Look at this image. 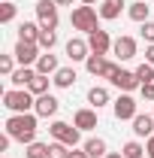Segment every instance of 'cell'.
<instances>
[{
  "instance_id": "6da1fadb",
  "label": "cell",
  "mask_w": 154,
  "mask_h": 158,
  "mask_svg": "<svg viewBox=\"0 0 154 158\" xmlns=\"http://www.w3.org/2000/svg\"><path fill=\"white\" fill-rule=\"evenodd\" d=\"M6 134L24 146H30L37 140V113H12L6 118Z\"/></svg>"
},
{
  "instance_id": "7a4b0ae2",
  "label": "cell",
  "mask_w": 154,
  "mask_h": 158,
  "mask_svg": "<svg viewBox=\"0 0 154 158\" xmlns=\"http://www.w3.org/2000/svg\"><path fill=\"white\" fill-rule=\"evenodd\" d=\"M3 106L12 113H30L37 106V100L27 88H9V91H3Z\"/></svg>"
},
{
  "instance_id": "3957f363",
  "label": "cell",
  "mask_w": 154,
  "mask_h": 158,
  "mask_svg": "<svg viewBox=\"0 0 154 158\" xmlns=\"http://www.w3.org/2000/svg\"><path fill=\"white\" fill-rule=\"evenodd\" d=\"M70 21H73L76 31L91 34V31H97V9H94V6H76L73 15H70Z\"/></svg>"
},
{
  "instance_id": "277c9868",
  "label": "cell",
  "mask_w": 154,
  "mask_h": 158,
  "mask_svg": "<svg viewBox=\"0 0 154 158\" xmlns=\"http://www.w3.org/2000/svg\"><path fill=\"white\" fill-rule=\"evenodd\" d=\"M37 19L42 31H55L58 27V3L55 0H39L37 3Z\"/></svg>"
},
{
  "instance_id": "5b68a950",
  "label": "cell",
  "mask_w": 154,
  "mask_h": 158,
  "mask_svg": "<svg viewBox=\"0 0 154 158\" xmlns=\"http://www.w3.org/2000/svg\"><path fill=\"white\" fill-rule=\"evenodd\" d=\"M52 137L58 140V143H67L70 149H76V143H79V128L76 125H67V122H52Z\"/></svg>"
},
{
  "instance_id": "8992f818",
  "label": "cell",
  "mask_w": 154,
  "mask_h": 158,
  "mask_svg": "<svg viewBox=\"0 0 154 158\" xmlns=\"http://www.w3.org/2000/svg\"><path fill=\"white\" fill-rule=\"evenodd\" d=\"M12 55H15V61H18L21 67H30V64L39 61V46H37V43H24V40H18Z\"/></svg>"
},
{
  "instance_id": "52a82bcc",
  "label": "cell",
  "mask_w": 154,
  "mask_h": 158,
  "mask_svg": "<svg viewBox=\"0 0 154 158\" xmlns=\"http://www.w3.org/2000/svg\"><path fill=\"white\" fill-rule=\"evenodd\" d=\"M112 43H115V40L109 37V31H100V27H97V31L88 34V46H91L94 55H106V52L112 49Z\"/></svg>"
},
{
  "instance_id": "ba28073f",
  "label": "cell",
  "mask_w": 154,
  "mask_h": 158,
  "mask_svg": "<svg viewBox=\"0 0 154 158\" xmlns=\"http://www.w3.org/2000/svg\"><path fill=\"white\" fill-rule=\"evenodd\" d=\"M136 116H139V113H136V100L130 98V94H121V98L115 100V118H121V122L130 118V122H133Z\"/></svg>"
},
{
  "instance_id": "9c48e42d",
  "label": "cell",
  "mask_w": 154,
  "mask_h": 158,
  "mask_svg": "<svg viewBox=\"0 0 154 158\" xmlns=\"http://www.w3.org/2000/svg\"><path fill=\"white\" fill-rule=\"evenodd\" d=\"M112 52H115L121 61L136 58V40H133V37H118L115 43H112Z\"/></svg>"
},
{
  "instance_id": "30bf717a",
  "label": "cell",
  "mask_w": 154,
  "mask_h": 158,
  "mask_svg": "<svg viewBox=\"0 0 154 158\" xmlns=\"http://www.w3.org/2000/svg\"><path fill=\"white\" fill-rule=\"evenodd\" d=\"M58 106H60V100L58 98H52V94H39L37 98V106H33V113L42 118H48V116H55L58 113Z\"/></svg>"
},
{
  "instance_id": "8fae6325",
  "label": "cell",
  "mask_w": 154,
  "mask_h": 158,
  "mask_svg": "<svg viewBox=\"0 0 154 158\" xmlns=\"http://www.w3.org/2000/svg\"><path fill=\"white\" fill-rule=\"evenodd\" d=\"M88 52H91L88 40H70L67 43V58L70 61H88Z\"/></svg>"
},
{
  "instance_id": "7c38bea8",
  "label": "cell",
  "mask_w": 154,
  "mask_h": 158,
  "mask_svg": "<svg viewBox=\"0 0 154 158\" xmlns=\"http://www.w3.org/2000/svg\"><path fill=\"white\" fill-rule=\"evenodd\" d=\"M73 125L79 131H94L97 128V110H79L73 116Z\"/></svg>"
},
{
  "instance_id": "4fadbf2b",
  "label": "cell",
  "mask_w": 154,
  "mask_h": 158,
  "mask_svg": "<svg viewBox=\"0 0 154 158\" xmlns=\"http://www.w3.org/2000/svg\"><path fill=\"white\" fill-rule=\"evenodd\" d=\"M33 79H37V67H18V70L9 76V82H12L15 88H27Z\"/></svg>"
},
{
  "instance_id": "5bb4252c",
  "label": "cell",
  "mask_w": 154,
  "mask_h": 158,
  "mask_svg": "<svg viewBox=\"0 0 154 158\" xmlns=\"http://www.w3.org/2000/svg\"><path fill=\"white\" fill-rule=\"evenodd\" d=\"M112 85H118L121 91H133V88H142V82H139V76H136L133 70H121V73H118V79L112 82Z\"/></svg>"
},
{
  "instance_id": "9a60e30c",
  "label": "cell",
  "mask_w": 154,
  "mask_h": 158,
  "mask_svg": "<svg viewBox=\"0 0 154 158\" xmlns=\"http://www.w3.org/2000/svg\"><path fill=\"white\" fill-rule=\"evenodd\" d=\"M133 134L136 137H151L154 134V116H142V113H139V116L133 118Z\"/></svg>"
},
{
  "instance_id": "2e32d148",
  "label": "cell",
  "mask_w": 154,
  "mask_h": 158,
  "mask_svg": "<svg viewBox=\"0 0 154 158\" xmlns=\"http://www.w3.org/2000/svg\"><path fill=\"white\" fill-rule=\"evenodd\" d=\"M60 67H58V58L52 55V52H45V55H39L37 61V73H42V76H55Z\"/></svg>"
},
{
  "instance_id": "e0dca14e",
  "label": "cell",
  "mask_w": 154,
  "mask_h": 158,
  "mask_svg": "<svg viewBox=\"0 0 154 158\" xmlns=\"http://www.w3.org/2000/svg\"><path fill=\"white\" fill-rule=\"evenodd\" d=\"M127 3L124 0H103V6H100V19H106V21H112L121 15V9H124Z\"/></svg>"
},
{
  "instance_id": "ac0fdd59",
  "label": "cell",
  "mask_w": 154,
  "mask_h": 158,
  "mask_svg": "<svg viewBox=\"0 0 154 158\" xmlns=\"http://www.w3.org/2000/svg\"><path fill=\"white\" fill-rule=\"evenodd\" d=\"M106 64H109V61L103 58V55H94V52H91V55H88V61H85V67H88V73H91V76H103Z\"/></svg>"
},
{
  "instance_id": "d6986e66",
  "label": "cell",
  "mask_w": 154,
  "mask_h": 158,
  "mask_svg": "<svg viewBox=\"0 0 154 158\" xmlns=\"http://www.w3.org/2000/svg\"><path fill=\"white\" fill-rule=\"evenodd\" d=\"M52 82H55L58 88H70V85L76 82V70H73V67H60L58 73H55V79H52Z\"/></svg>"
},
{
  "instance_id": "ffe728a7",
  "label": "cell",
  "mask_w": 154,
  "mask_h": 158,
  "mask_svg": "<svg viewBox=\"0 0 154 158\" xmlns=\"http://www.w3.org/2000/svg\"><path fill=\"white\" fill-rule=\"evenodd\" d=\"M85 152L91 158H106L109 152H106V140H100V137H91L88 143H85Z\"/></svg>"
},
{
  "instance_id": "44dd1931",
  "label": "cell",
  "mask_w": 154,
  "mask_h": 158,
  "mask_svg": "<svg viewBox=\"0 0 154 158\" xmlns=\"http://www.w3.org/2000/svg\"><path fill=\"white\" fill-rule=\"evenodd\" d=\"M39 31H42L39 24H33V21H24V24L18 27V40H24V43H37V40H39Z\"/></svg>"
},
{
  "instance_id": "7402d4cb",
  "label": "cell",
  "mask_w": 154,
  "mask_h": 158,
  "mask_svg": "<svg viewBox=\"0 0 154 158\" xmlns=\"http://www.w3.org/2000/svg\"><path fill=\"white\" fill-rule=\"evenodd\" d=\"M88 103H91L94 110H100L103 103H109V91H106V88H100V85H94V88L88 91Z\"/></svg>"
},
{
  "instance_id": "603a6c76",
  "label": "cell",
  "mask_w": 154,
  "mask_h": 158,
  "mask_svg": "<svg viewBox=\"0 0 154 158\" xmlns=\"http://www.w3.org/2000/svg\"><path fill=\"white\" fill-rule=\"evenodd\" d=\"M127 12H130V19H133V21L142 24V21H148V3H145V0H136V3H130Z\"/></svg>"
},
{
  "instance_id": "cb8c5ba5",
  "label": "cell",
  "mask_w": 154,
  "mask_h": 158,
  "mask_svg": "<svg viewBox=\"0 0 154 158\" xmlns=\"http://www.w3.org/2000/svg\"><path fill=\"white\" fill-rule=\"evenodd\" d=\"M27 91L33 94V98H39V94H48V76H42V73H37V79L27 85Z\"/></svg>"
},
{
  "instance_id": "d4e9b609",
  "label": "cell",
  "mask_w": 154,
  "mask_h": 158,
  "mask_svg": "<svg viewBox=\"0 0 154 158\" xmlns=\"http://www.w3.org/2000/svg\"><path fill=\"white\" fill-rule=\"evenodd\" d=\"M55 43H58V34H55V31H39V40H37L39 49L52 52V49H55Z\"/></svg>"
},
{
  "instance_id": "484cf974",
  "label": "cell",
  "mask_w": 154,
  "mask_h": 158,
  "mask_svg": "<svg viewBox=\"0 0 154 158\" xmlns=\"http://www.w3.org/2000/svg\"><path fill=\"white\" fill-rule=\"evenodd\" d=\"M124 158H142L145 155V146L142 143H136V140H130V143H124V152H121Z\"/></svg>"
},
{
  "instance_id": "4316f807",
  "label": "cell",
  "mask_w": 154,
  "mask_h": 158,
  "mask_svg": "<svg viewBox=\"0 0 154 158\" xmlns=\"http://www.w3.org/2000/svg\"><path fill=\"white\" fill-rule=\"evenodd\" d=\"M27 158H48V146L45 143H39V140H33L30 146H27V152H24Z\"/></svg>"
},
{
  "instance_id": "83f0119b",
  "label": "cell",
  "mask_w": 154,
  "mask_h": 158,
  "mask_svg": "<svg viewBox=\"0 0 154 158\" xmlns=\"http://www.w3.org/2000/svg\"><path fill=\"white\" fill-rule=\"evenodd\" d=\"M12 19H15V3H12V0H3V3H0V21L9 24Z\"/></svg>"
},
{
  "instance_id": "f1b7e54d",
  "label": "cell",
  "mask_w": 154,
  "mask_h": 158,
  "mask_svg": "<svg viewBox=\"0 0 154 158\" xmlns=\"http://www.w3.org/2000/svg\"><path fill=\"white\" fill-rule=\"evenodd\" d=\"M133 73H136V76H139V82L145 85V82H151V79H154V67H151V64H148V61H145V64H139V67H136Z\"/></svg>"
},
{
  "instance_id": "f546056e",
  "label": "cell",
  "mask_w": 154,
  "mask_h": 158,
  "mask_svg": "<svg viewBox=\"0 0 154 158\" xmlns=\"http://www.w3.org/2000/svg\"><path fill=\"white\" fill-rule=\"evenodd\" d=\"M48 158H70V146H67V143H58V140H55V143L48 146Z\"/></svg>"
},
{
  "instance_id": "4dcf8cb0",
  "label": "cell",
  "mask_w": 154,
  "mask_h": 158,
  "mask_svg": "<svg viewBox=\"0 0 154 158\" xmlns=\"http://www.w3.org/2000/svg\"><path fill=\"white\" fill-rule=\"evenodd\" d=\"M139 31H142V40L151 46V43H154V21H142V27H139Z\"/></svg>"
},
{
  "instance_id": "1f68e13d",
  "label": "cell",
  "mask_w": 154,
  "mask_h": 158,
  "mask_svg": "<svg viewBox=\"0 0 154 158\" xmlns=\"http://www.w3.org/2000/svg\"><path fill=\"white\" fill-rule=\"evenodd\" d=\"M118 73H121V67L109 61V64H106V70H103V79H109V82H115V79H118Z\"/></svg>"
},
{
  "instance_id": "d6a6232c",
  "label": "cell",
  "mask_w": 154,
  "mask_h": 158,
  "mask_svg": "<svg viewBox=\"0 0 154 158\" xmlns=\"http://www.w3.org/2000/svg\"><path fill=\"white\" fill-rule=\"evenodd\" d=\"M0 73H6V76H12V73H15V67H12V58H9V55H3V58H0Z\"/></svg>"
},
{
  "instance_id": "836d02e7",
  "label": "cell",
  "mask_w": 154,
  "mask_h": 158,
  "mask_svg": "<svg viewBox=\"0 0 154 158\" xmlns=\"http://www.w3.org/2000/svg\"><path fill=\"white\" fill-rule=\"evenodd\" d=\"M139 91H142V98H145V100H154V79H151V82H145Z\"/></svg>"
},
{
  "instance_id": "e575fe53",
  "label": "cell",
  "mask_w": 154,
  "mask_h": 158,
  "mask_svg": "<svg viewBox=\"0 0 154 158\" xmlns=\"http://www.w3.org/2000/svg\"><path fill=\"white\" fill-rule=\"evenodd\" d=\"M145 155H148V158H154V134L148 137V143H145Z\"/></svg>"
},
{
  "instance_id": "d590c367",
  "label": "cell",
  "mask_w": 154,
  "mask_h": 158,
  "mask_svg": "<svg viewBox=\"0 0 154 158\" xmlns=\"http://www.w3.org/2000/svg\"><path fill=\"white\" fill-rule=\"evenodd\" d=\"M145 61H148V64H151V67H154V43H151V46H148V49H145Z\"/></svg>"
},
{
  "instance_id": "8d00e7d4",
  "label": "cell",
  "mask_w": 154,
  "mask_h": 158,
  "mask_svg": "<svg viewBox=\"0 0 154 158\" xmlns=\"http://www.w3.org/2000/svg\"><path fill=\"white\" fill-rule=\"evenodd\" d=\"M9 140H12L9 134H6V137H0V152H6V149H9Z\"/></svg>"
},
{
  "instance_id": "74e56055",
  "label": "cell",
  "mask_w": 154,
  "mask_h": 158,
  "mask_svg": "<svg viewBox=\"0 0 154 158\" xmlns=\"http://www.w3.org/2000/svg\"><path fill=\"white\" fill-rule=\"evenodd\" d=\"M70 158H91V155H88V152H76V149H73V152H70Z\"/></svg>"
},
{
  "instance_id": "f35d334b",
  "label": "cell",
  "mask_w": 154,
  "mask_h": 158,
  "mask_svg": "<svg viewBox=\"0 0 154 158\" xmlns=\"http://www.w3.org/2000/svg\"><path fill=\"white\" fill-rule=\"evenodd\" d=\"M58 6H73V0H55Z\"/></svg>"
},
{
  "instance_id": "ab89813d",
  "label": "cell",
  "mask_w": 154,
  "mask_h": 158,
  "mask_svg": "<svg viewBox=\"0 0 154 158\" xmlns=\"http://www.w3.org/2000/svg\"><path fill=\"white\" fill-rule=\"evenodd\" d=\"M106 158H124V155H121V152H109Z\"/></svg>"
},
{
  "instance_id": "60d3db41",
  "label": "cell",
  "mask_w": 154,
  "mask_h": 158,
  "mask_svg": "<svg viewBox=\"0 0 154 158\" xmlns=\"http://www.w3.org/2000/svg\"><path fill=\"white\" fill-rule=\"evenodd\" d=\"M82 3H85V6H94V3H97V0H82Z\"/></svg>"
},
{
  "instance_id": "b9f144b4",
  "label": "cell",
  "mask_w": 154,
  "mask_h": 158,
  "mask_svg": "<svg viewBox=\"0 0 154 158\" xmlns=\"http://www.w3.org/2000/svg\"><path fill=\"white\" fill-rule=\"evenodd\" d=\"M3 158H9V155H3Z\"/></svg>"
},
{
  "instance_id": "7bdbcfd3",
  "label": "cell",
  "mask_w": 154,
  "mask_h": 158,
  "mask_svg": "<svg viewBox=\"0 0 154 158\" xmlns=\"http://www.w3.org/2000/svg\"><path fill=\"white\" fill-rule=\"evenodd\" d=\"M151 116H154V113H151Z\"/></svg>"
}]
</instances>
